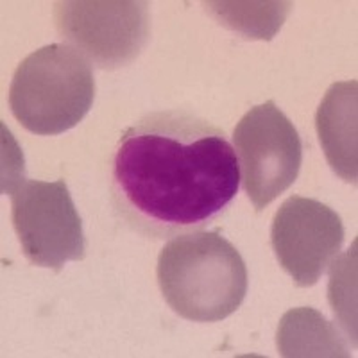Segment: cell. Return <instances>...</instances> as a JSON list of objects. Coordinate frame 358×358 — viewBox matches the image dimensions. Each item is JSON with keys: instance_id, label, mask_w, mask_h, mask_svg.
<instances>
[{"instance_id": "6da1fadb", "label": "cell", "mask_w": 358, "mask_h": 358, "mask_svg": "<svg viewBox=\"0 0 358 358\" xmlns=\"http://www.w3.org/2000/svg\"><path fill=\"white\" fill-rule=\"evenodd\" d=\"M241 165L226 133L187 111H158L126 129L111 162V203L133 231H199L235 199Z\"/></svg>"}, {"instance_id": "7a4b0ae2", "label": "cell", "mask_w": 358, "mask_h": 358, "mask_svg": "<svg viewBox=\"0 0 358 358\" xmlns=\"http://www.w3.org/2000/svg\"><path fill=\"white\" fill-rule=\"evenodd\" d=\"M156 276L167 305L194 322L229 317L248 292L241 252L217 231L199 229L171 238L159 252Z\"/></svg>"}, {"instance_id": "3957f363", "label": "cell", "mask_w": 358, "mask_h": 358, "mask_svg": "<svg viewBox=\"0 0 358 358\" xmlns=\"http://www.w3.org/2000/svg\"><path fill=\"white\" fill-rule=\"evenodd\" d=\"M95 97L94 72L66 43L45 45L18 65L9 86L13 117L41 136L78 126Z\"/></svg>"}, {"instance_id": "277c9868", "label": "cell", "mask_w": 358, "mask_h": 358, "mask_svg": "<svg viewBox=\"0 0 358 358\" xmlns=\"http://www.w3.org/2000/svg\"><path fill=\"white\" fill-rule=\"evenodd\" d=\"M54 20L69 47L104 70L129 65L149 40V4L142 0H62Z\"/></svg>"}, {"instance_id": "5b68a950", "label": "cell", "mask_w": 358, "mask_h": 358, "mask_svg": "<svg viewBox=\"0 0 358 358\" xmlns=\"http://www.w3.org/2000/svg\"><path fill=\"white\" fill-rule=\"evenodd\" d=\"M11 220L25 258L36 267L59 273L66 262L83 260V222L63 179H29L13 188Z\"/></svg>"}, {"instance_id": "8992f818", "label": "cell", "mask_w": 358, "mask_h": 358, "mask_svg": "<svg viewBox=\"0 0 358 358\" xmlns=\"http://www.w3.org/2000/svg\"><path fill=\"white\" fill-rule=\"evenodd\" d=\"M242 183L257 212L297 179L303 162L301 138L283 111L267 101L242 117L233 133Z\"/></svg>"}, {"instance_id": "52a82bcc", "label": "cell", "mask_w": 358, "mask_h": 358, "mask_svg": "<svg viewBox=\"0 0 358 358\" xmlns=\"http://www.w3.org/2000/svg\"><path fill=\"white\" fill-rule=\"evenodd\" d=\"M344 226L330 206L315 199L289 197L276 212L271 244L297 287H312L341 251Z\"/></svg>"}, {"instance_id": "ba28073f", "label": "cell", "mask_w": 358, "mask_h": 358, "mask_svg": "<svg viewBox=\"0 0 358 358\" xmlns=\"http://www.w3.org/2000/svg\"><path fill=\"white\" fill-rule=\"evenodd\" d=\"M357 88V81L331 85L315 115L319 140L331 171L353 185L358 176Z\"/></svg>"}, {"instance_id": "9c48e42d", "label": "cell", "mask_w": 358, "mask_h": 358, "mask_svg": "<svg viewBox=\"0 0 358 358\" xmlns=\"http://www.w3.org/2000/svg\"><path fill=\"white\" fill-rule=\"evenodd\" d=\"M281 357H348L337 328L313 308H294L278 328Z\"/></svg>"}, {"instance_id": "30bf717a", "label": "cell", "mask_w": 358, "mask_h": 358, "mask_svg": "<svg viewBox=\"0 0 358 358\" xmlns=\"http://www.w3.org/2000/svg\"><path fill=\"white\" fill-rule=\"evenodd\" d=\"M224 27L251 40L271 41L289 17L292 2H203Z\"/></svg>"}, {"instance_id": "8fae6325", "label": "cell", "mask_w": 358, "mask_h": 358, "mask_svg": "<svg viewBox=\"0 0 358 358\" xmlns=\"http://www.w3.org/2000/svg\"><path fill=\"white\" fill-rule=\"evenodd\" d=\"M357 244L353 249L348 251V255L335 262L331 268V281H330V303L335 310V315L341 319L342 326L346 328L353 346L357 344V331H355V303H351V297H355V276L351 273L355 271V257H357Z\"/></svg>"}]
</instances>
